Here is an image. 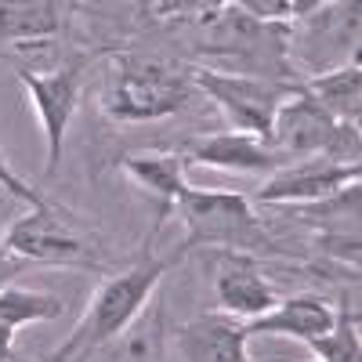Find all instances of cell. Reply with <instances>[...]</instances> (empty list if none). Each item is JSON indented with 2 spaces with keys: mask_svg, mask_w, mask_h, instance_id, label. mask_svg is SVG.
Masks as SVG:
<instances>
[{
  "mask_svg": "<svg viewBox=\"0 0 362 362\" xmlns=\"http://www.w3.org/2000/svg\"><path fill=\"white\" fill-rule=\"evenodd\" d=\"M62 4H0V44L8 47H40L62 33Z\"/></svg>",
  "mask_w": 362,
  "mask_h": 362,
  "instance_id": "14",
  "label": "cell"
},
{
  "mask_svg": "<svg viewBox=\"0 0 362 362\" xmlns=\"http://www.w3.org/2000/svg\"><path fill=\"white\" fill-rule=\"evenodd\" d=\"M116 362H134V358H116Z\"/></svg>",
  "mask_w": 362,
  "mask_h": 362,
  "instance_id": "22",
  "label": "cell"
},
{
  "mask_svg": "<svg viewBox=\"0 0 362 362\" xmlns=\"http://www.w3.org/2000/svg\"><path fill=\"white\" fill-rule=\"evenodd\" d=\"M66 312L62 297L44 293V290H29V286H0V326L8 329H22L33 322H51Z\"/></svg>",
  "mask_w": 362,
  "mask_h": 362,
  "instance_id": "16",
  "label": "cell"
},
{
  "mask_svg": "<svg viewBox=\"0 0 362 362\" xmlns=\"http://www.w3.org/2000/svg\"><path fill=\"white\" fill-rule=\"evenodd\" d=\"M18 264H22V261H18V257H11V250L4 247V239H0V283H4Z\"/></svg>",
  "mask_w": 362,
  "mask_h": 362,
  "instance_id": "21",
  "label": "cell"
},
{
  "mask_svg": "<svg viewBox=\"0 0 362 362\" xmlns=\"http://www.w3.org/2000/svg\"><path fill=\"white\" fill-rule=\"evenodd\" d=\"M0 189H8L15 199H22V203H29V206H44V203H47L37 189H29L25 181L11 170V163H8V156H4V153H0Z\"/></svg>",
  "mask_w": 362,
  "mask_h": 362,
  "instance_id": "19",
  "label": "cell"
},
{
  "mask_svg": "<svg viewBox=\"0 0 362 362\" xmlns=\"http://www.w3.org/2000/svg\"><path fill=\"white\" fill-rule=\"evenodd\" d=\"M192 87V73L177 66L138 54H116L102 83V112L116 124H153L185 109Z\"/></svg>",
  "mask_w": 362,
  "mask_h": 362,
  "instance_id": "2",
  "label": "cell"
},
{
  "mask_svg": "<svg viewBox=\"0 0 362 362\" xmlns=\"http://www.w3.org/2000/svg\"><path fill=\"white\" fill-rule=\"evenodd\" d=\"M337 312L329 300L315 297V293H293L286 300H276V308H268L264 315L243 322L247 326V337L254 334H272V337H293L300 344H308L312 337L326 334L334 326Z\"/></svg>",
  "mask_w": 362,
  "mask_h": 362,
  "instance_id": "12",
  "label": "cell"
},
{
  "mask_svg": "<svg viewBox=\"0 0 362 362\" xmlns=\"http://www.w3.org/2000/svg\"><path fill=\"white\" fill-rule=\"evenodd\" d=\"M177 214L185 221V239L174 250V261L199 247H218V250H235V254H254L268 250V232L254 218V206L239 192H206V189H189L177 203Z\"/></svg>",
  "mask_w": 362,
  "mask_h": 362,
  "instance_id": "4",
  "label": "cell"
},
{
  "mask_svg": "<svg viewBox=\"0 0 362 362\" xmlns=\"http://www.w3.org/2000/svg\"><path fill=\"white\" fill-rule=\"evenodd\" d=\"M308 351L319 362H362V344H358V312H337L334 326L326 334L308 341Z\"/></svg>",
  "mask_w": 362,
  "mask_h": 362,
  "instance_id": "17",
  "label": "cell"
},
{
  "mask_svg": "<svg viewBox=\"0 0 362 362\" xmlns=\"http://www.w3.org/2000/svg\"><path fill=\"white\" fill-rule=\"evenodd\" d=\"M264 141L283 163L322 156L334 163L358 167V127L329 119L319 109V102L305 90V83H297L286 95V102L279 105Z\"/></svg>",
  "mask_w": 362,
  "mask_h": 362,
  "instance_id": "3",
  "label": "cell"
},
{
  "mask_svg": "<svg viewBox=\"0 0 362 362\" xmlns=\"http://www.w3.org/2000/svg\"><path fill=\"white\" fill-rule=\"evenodd\" d=\"M247 341V326L225 312L199 315L177 329V351L185 362H254Z\"/></svg>",
  "mask_w": 362,
  "mask_h": 362,
  "instance_id": "11",
  "label": "cell"
},
{
  "mask_svg": "<svg viewBox=\"0 0 362 362\" xmlns=\"http://www.w3.org/2000/svg\"><path fill=\"white\" fill-rule=\"evenodd\" d=\"M18 80L25 87L29 102L37 109V119L44 127V141H47V163L44 170L54 174L66 153V131L76 116L80 105V87H83V69L80 66H66L54 73H33V69H18Z\"/></svg>",
  "mask_w": 362,
  "mask_h": 362,
  "instance_id": "7",
  "label": "cell"
},
{
  "mask_svg": "<svg viewBox=\"0 0 362 362\" xmlns=\"http://www.w3.org/2000/svg\"><path fill=\"white\" fill-rule=\"evenodd\" d=\"M362 167H348V163H334V160H293L286 167H279L276 174L264 177V185L254 192L257 203H300L312 206L322 203L329 196H337L341 189L355 185Z\"/></svg>",
  "mask_w": 362,
  "mask_h": 362,
  "instance_id": "8",
  "label": "cell"
},
{
  "mask_svg": "<svg viewBox=\"0 0 362 362\" xmlns=\"http://www.w3.org/2000/svg\"><path fill=\"white\" fill-rule=\"evenodd\" d=\"M305 90L319 102V109L337 119V124L358 127V112H362V76H358V62L351 66H337V69H322L319 76H312L305 83Z\"/></svg>",
  "mask_w": 362,
  "mask_h": 362,
  "instance_id": "15",
  "label": "cell"
},
{
  "mask_svg": "<svg viewBox=\"0 0 362 362\" xmlns=\"http://www.w3.org/2000/svg\"><path fill=\"white\" fill-rule=\"evenodd\" d=\"M0 362H18L15 358V329L0 326Z\"/></svg>",
  "mask_w": 362,
  "mask_h": 362,
  "instance_id": "20",
  "label": "cell"
},
{
  "mask_svg": "<svg viewBox=\"0 0 362 362\" xmlns=\"http://www.w3.org/2000/svg\"><path fill=\"white\" fill-rule=\"evenodd\" d=\"M243 8L250 18L268 22V25H286L293 18H305L319 11V0H243Z\"/></svg>",
  "mask_w": 362,
  "mask_h": 362,
  "instance_id": "18",
  "label": "cell"
},
{
  "mask_svg": "<svg viewBox=\"0 0 362 362\" xmlns=\"http://www.w3.org/2000/svg\"><path fill=\"white\" fill-rule=\"evenodd\" d=\"M192 83L225 112L232 131L254 134V138H268L279 105L297 87V83L261 80V76H250V73H221V69H196Z\"/></svg>",
  "mask_w": 362,
  "mask_h": 362,
  "instance_id": "6",
  "label": "cell"
},
{
  "mask_svg": "<svg viewBox=\"0 0 362 362\" xmlns=\"http://www.w3.org/2000/svg\"><path fill=\"white\" fill-rule=\"evenodd\" d=\"M119 167H124V174L138 189H145V196L156 203V210H160L156 228L167 221L170 210H177L181 196L192 189L185 181V156L181 153H131V156L119 160Z\"/></svg>",
  "mask_w": 362,
  "mask_h": 362,
  "instance_id": "13",
  "label": "cell"
},
{
  "mask_svg": "<svg viewBox=\"0 0 362 362\" xmlns=\"http://www.w3.org/2000/svg\"><path fill=\"white\" fill-rule=\"evenodd\" d=\"M181 156H185V163L214 167V170H232V174H264V177L276 174L279 167H286V163L268 148L264 138L239 134V131L192 138Z\"/></svg>",
  "mask_w": 362,
  "mask_h": 362,
  "instance_id": "10",
  "label": "cell"
},
{
  "mask_svg": "<svg viewBox=\"0 0 362 362\" xmlns=\"http://www.w3.org/2000/svg\"><path fill=\"white\" fill-rule=\"evenodd\" d=\"M170 264H177V261L174 257H163V261L145 257L141 264L119 272V276H109L90 293L80 322L73 326V334L54 348V355L47 362H87L105 344H116L138 322V315L148 308V300H153V293L163 283Z\"/></svg>",
  "mask_w": 362,
  "mask_h": 362,
  "instance_id": "1",
  "label": "cell"
},
{
  "mask_svg": "<svg viewBox=\"0 0 362 362\" xmlns=\"http://www.w3.org/2000/svg\"><path fill=\"white\" fill-rule=\"evenodd\" d=\"M210 286H214L218 308L243 322L264 315L279 300L272 283L264 279V272L257 268V261L250 254H235V250H221L210 257Z\"/></svg>",
  "mask_w": 362,
  "mask_h": 362,
  "instance_id": "9",
  "label": "cell"
},
{
  "mask_svg": "<svg viewBox=\"0 0 362 362\" xmlns=\"http://www.w3.org/2000/svg\"><path fill=\"white\" fill-rule=\"evenodd\" d=\"M4 247L18 261L66 264V268H102V247L90 228L51 203L25 210L4 232Z\"/></svg>",
  "mask_w": 362,
  "mask_h": 362,
  "instance_id": "5",
  "label": "cell"
}]
</instances>
